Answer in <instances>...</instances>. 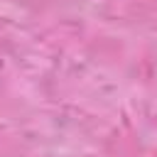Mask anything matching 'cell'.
Masks as SVG:
<instances>
[{"mask_svg": "<svg viewBox=\"0 0 157 157\" xmlns=\"http://www.w3.org/2000/svg\"><path fill=\"white\" fill-rule=\"evenodd\" d=\"M0 66H2V61H0Z\"/></svg>", "mask_w": 157, "mask_h": 157, "instance_id": "1", "label": "cell"}]
</instances>
